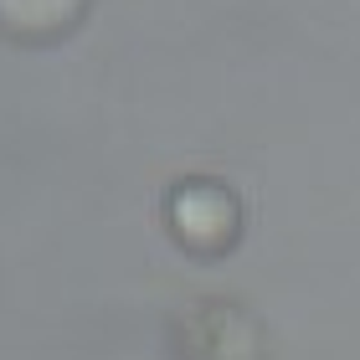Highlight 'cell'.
Wrapping results in <instances>:
<instances>
[{
    "mask_svg": "<svg viewBox=\"0 0 360 360\" xmlns=\"http://www.w3.org/2000/svg\"><path fill=\"white\" fill-rule=\"evenodd\" d=\"M170 232L186 252L217 257L242 232V206L221 180H180L170 191Z\"/></svg>",
    "mask_w": 360,
    "mask_h": 360,
    "instance_id": "cell-1",
    "label": "cell"
}]
</instances>
